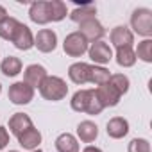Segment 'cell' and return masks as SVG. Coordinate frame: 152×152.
Instances as JSON below:
<instances>
[{"label": "cell", "instance_id": "cell-32", "mask_svg": "<svg viewBox=\"0 0 152 152\" xmlns=\"http://www.w3.org/2000/svg\"><path fill=\"white\" fill-rule=\"evenodd\" d=\"M31 152H41V148H36V150H31Z\"/></svg>", "mask_w": 152, "mask_h": 152}, {"label": "cell", "instance_id": "cell-27", "mask_svg": "<svg viewBox=\"0 0 152 152\" xmlns=\"http://www.w3.org/2000/svg\"><path fill=\"white\" fill-rule=\"evenodd\" d=\"M134 54L136 59L140 57L145 63H152V39H143L141 43H138V50Z\"/></svg>", "mask_w": 152, "mask_h": 152}, {"label": "cell", "instance_id": "cell-30", "mask_svg": "<svg viewBox=\"0 0 152 152\" xmlns=\"http://www.w3.org/2000/svg\"><path fill=\"white\" fill-rule=\"evenodd\" d=\"M83 152H102V150H100L99 147H91V145H90V147H86Z\"/></svg>", "mask_w": 152, "mask_h": 152}, {"label": "cell", "instance_id": "cell-25", "mask_svg": "<svg viewBox=\"0 0 152 152\" xmlns=\"http://www.w3.org/2000/svg\"><path fill=\"white\" fill-rule=\"evenodd\" d=\"M107 83H109L120 95H124V93L129 91V77H127V75H124V73H113Z\"/></svg>", "mask_w": 152, "mask_h": 152}, {"label": "cell", "instance_id": "cell-17", "mask_svg": "<svg viewBox=\"0 0 152 152\" xmlns=\"http://www.w3.org/2000/svg\"><path fill=\"white\" fill-rule=\"evenodd\" d=\"M77 136H79L81 141H84V143L95 141L97 136H99V127H97V124H93L91 120L81 122V124L77 125Z\"/></svg>", "mask_w": 152, "mask_h": 152}, {"label": "cell", "instance_id": "cell-6", "mask_svg": "<svg viewBox=\"0 0 152 152\" xmlns=\"http://www.w3.org/2000/svg\"><path fill=\"white\" fill-rule=\"evenodd\" d=\"M79 34H83L84 38H86V41L90 43H95V41H100L102 39V36L106 34V31H104V27H102V23L97 20V18H90V20H86V22H81L79 23V31H77Z\"/></svg>", "mask_w": 152, "mask_h": 152}, {"label": "cell", "instance_id": "cell-11", "mask_svg": "<svg viewBox=\"0 0 152 152\" xmlns=\"http://www.w3.org/2000/svg\"><path fill=\"white\" fill-rule=\"evenodd\" d=\"M45 77H47L45 66H41V64H29L25 68V73H23V83L29 84L34 90V88L41 86V83L45 81Z\"/></svg>", "mask_w": 152, "mask_h": 152}, {"label": "cell", "instance_id": "cell-34", "mask_svg": "<svg viewBox=\"0 0 152 152\" xmlns=\"http://www.w3.org/2000/svg\"><path fill=\"white\" fill-rule=\"evenodd\" d=\"M9 152H18V150H9Z\"/></svg>", "mask_w": 152, "mask_h": 152}, {"label": "cell", "instance_id": "cell-24", "mask_svg": "<svg viewBox=\"0 0 152 152\" xmlns=\"http://www.w3.org/2000/svg\"><path fill=\"white\" fill-rule=\"evenodd\" d=\"M48 6H50V22H61L68 15L66 4L61 0H48Z\"/></svg>", "mask_w": 152, "mask_h": 152}, {"label": "cell", "instance_id": "cell-14", "mask_svg": "<svg viewBox=\"0 0 152 152\" xmlns=\"http://www.w3.org/2000/svg\"><path fill=\"white\" fill-rule=\"evenodd\" d=\"M29 18L34 23H39V25L48 23L50 22V6H48V2H34V4H31Z\"/></svg>", "mask_w": 152, "mask_h": 152}, {"label": "cell", "instance_id": "cell-19", "mask_svg": "<svg viewBox=\"0 0 152 152\" xmlns=\"http://www.w3.org/2000/svg\"><path fill=\"white\" fill-rule=\"evenodd\" d=\"M18 141H20V145H22L23 148H27V150H36V148H39V143H41V132L32 127V129L25 131V132L18 138Z\"/></svg>", "mask_w": 152, "mask_h": 152}, {"label": "cell", "instance_id": "cell-28", "mask_svg": "<svg viewBox=\"0 0 152 152\" xmlns=\"http://www.w3.org/2000/svg\"><path fill=\"white\" fill-rule=\"evenodd\" d=\"M129 152H150V143L145 138H134L129 143Z\"/></svg>", "mask_w": 152, "mask_h": 152}, {"label": "cell", "instance_id": "cell-31", "mask_svg": "<svg viewBox=\"0 0 152 152\" xmlns=\"http://www.w3.org/2000/svg\"><path fill=\"white\" fill-rule=\"evenodd\" d=\"M6 16H7V11H6V7H4V6H0V22H2Z\"/></svg>", "mask_w": 152, "mask_h": 152}, {"label": "cell", "instance_id": "cell-26", "mask_svg": "<svg viewBox=\"0 0 152 152\" xmlns=\"http://www.w3.org/2000/svg\"><path fill=\"white\" fill-rule=\"evenodd\" d=\"M109 77H111V73H109L107 68H104V66H97V64L93 66V64H91V83H93V84L100 86V84L107 83Z\"/></svg>", "mask_w": 152, "mask_h": 152}, {"label": "cell", "instance_id": "cell-10", "mask_svg": "<svg viewBox=\"0 0 152 152\" xmlns=\"http://www.w3.org/2000/svg\"><path fill=\"white\" fill-rule=\"evenodd\" d=\"M11 43H13L18 50H29V48L34 47V36H32L31 29L20 22L18 29L15 31V34H13V38H11Z\"/></svg>", "mask_w": 152, "mask_h": 152}, {"label": "cell", "instance_id": "cell-12", "mask_svg": "<svg viewBox=\"0 0 152 152\" xmlns=\"http://www.w3.org/2000/svg\"><path fill=\"white\" fill-rule=\"evenodd\" d=\"M88 52H90L91 61H95V63H99V64H106V63H109V61L113 59V52H111L109 45L104 43V41H95V43H91V47H88Z\"/></svg>", "mask_w": 152, "mask_h": 152}, {"label": "cell", "instance_id": "cell-33", "mask_svg": "<svg viewBox=\"0 0 152 152\" xmlns=\"http://www.w3.org/2000/svg\"><path fill=\"white\" fill-rule=\"evenodd\" d=\"M0 93H2V84H0Z\"/></svg>", "mask_w": 152, "mask_h": 152}, {"label": "cell", "instance_id": "cell-21", "mask_svg": "<svg viewBox=\"0 0 152 152\" xmlns=\"http://www.w3.org/2000/svg\"><path fill=\"white\" fill-rule=\"evenodd\" d=\"M0 70L6 77H16L22 72V61L15 56H7L2 63H0Z\"/></svg>", "mask_w": 152, "mask_h": 152}, {"label": "cell", "instance_id": "cell-9", "mask_svg": "<svg viewBox=\"0 0 152 152\" xmlns=\"http://www.w3.org/2000/svg\"><path fill=\"white\" fill-rule=\"evenodd\" d=\"M68 77L75 84L91 83V64H88V63H73L68 68Z\"/></svg>", "mask_w": 152, "mask_h": 152}, {"label": "cell", "instance_id": "cell-7", "mask_svg": "<svg viewBox=\"0 0 152 152\" xmlns=\"http://www.w3.org/2000/svg\"><path fill=\"white\" fill-rule=\"evenodd\" d=\"M34 47L39 52H45V54L54 52L56 47H57V34L52 29H41L34 38Z\"/></svg>", "mask_w": 152, "mask_h": 152}, {"label": "cell", "instance_id": "cell-1", "mask_svg": "<svg viewBox=\"0 0 152 152\" xmlns=\"http://www.w3.org/2000/svg\"><path fill=\"white\" fill-rule=\"evenodd\" d=\"M72 109L77 113H88V115H100L102 106L95 95V90H79L72 97Z\"/></svg>", "mask_w": 152, "mask_h": 152}, {"label": "cell", "instance_id": "cell-4", "mask_svg": "<svg viewBox=\"0 0 152 152\" xmlns=\"http://www.w3.org/2000/svg\"><path fill=\"white\" fill-rule=\"evenodd\" d=\"M63 48L64 52L70 56V57H81L86 50H88V41L83 34L79 32H72L64 38V43H63Z\"/></svg>", "mask_w": 152, "mask_h": 152}, {"label": "cell", "instance_id": "cell-13", "mask_svg": "<svg viewBox=\"0 0 152 152\" xmlns=\"http://www.w3.org/2000/svg\"><path fill=\"white\" fill-rule=\"evenodd\" d=\"M34 125H32V120L29 118V115H25V113H15L11 118H9V129H11V132L16 136V138H20L25 131H29V129H32Z\"/></svg>", "mask_w": 152, "mask_h": 152}, {"label": "cell", "instance_id": "cell-2", "mask_svg": "<svg viewBox=\"0 0 152 152\" xmlns=\"http://www.w3.org/2000/svg\"><path fill=\"white\" fill-rule=\"evenodd\" d=\"M39 93L43 99L50 100V102H57L63 100L68 93V86L61 77H56V75H47L45 81L39 86Z\"/></svg>", "mask_w": 152, "mask_h": 152}, {"label": "cell", "instance_id": "cell-15", "mask_svg": "<svg viewBox=\"0 0 152 152\" xmlns=\"http://www.w3.org/2000/svg\"><path fill=\"white\" fill-rule=\"evenodd\" d=\"M134 36L132 32L125 27V25H118L111 31V43L116 48H125V47H132Z\"/></svg>", "mask_w": 152, "mask_h": 152}, {"label": "cell", "instance_id": "cell-8", "mask_svg": "<svg viewBox=\"0 0 152 152\" xmlns=\"http://www.w3.org/2000/svg\"><path fill=\"white\" fill-rule=\"evenodd\" d=\"M95 95H97V99H99V102H100L102 107H113V106H116L120 102V97H122L109 83L100 84L95 90Z\"/></svg>", "mask_w": 152, "mask_h": 152}, {"label": "cell", "instance_id": "cell-20", "mask_svg": "<svg viewBox=\"0 0 152 152\" xmlns=\"http://www.w3.org/2000/svg\"><path fill=\"white\" fill-rule=\"evenodd\" d=\"M97 15V7L93 4H83L81 7H75L70 15V18L75 22V23H81V22H86L90 18H95Z\"/></svg>", "mask_w": 152, "mask_h": 152}, {"label": "cell", "instance_id": "cell-29", "mask_svg": "<svg viewBox=\"0 0 152 152\" xmlns=\"http://www.w3.org/2000/svg\"><path fill=\"white\" fill-rule=\"evenodd\" d=\"M7 143H9V132H7V129H6V127L0 125V150L6 148V147H7Z\"/></svg>", "mask_w": 152, "mask_h": 152}, {"label": "cell", "instance_id": "cell-5", "mask_svg": "<svg viewBox=\"0 0 152 152\" xmlns=\"http://www.w3.org/2000/svg\"><path fill=\"white\" fill-rule=\"evenodd\" d=\"M7 97L13 104L16 106H23V104H29L32 99H34V90L25 84L23 81L22 83H15L9 86V91H7Z\"/></svg>", "mask_w": 152, "mask_h": 152}, {"label": "cell", "instance_id": "cell-16", "mask_svg": "<svg viewBox=\"0 0 152 152\" xmlns=\"http://www.w3.org/2000/svg\"><path fill=\"white\" fill-rule=\"evenodd\" d=\"M107 136L113 138V140H120L124 136H127L129 132V122L122 116H115L107 122Z\"/></svg>", "mask_w": 152, "mask_h": 152}, {"label": "cell", "instance_id": "cell-23", "mask_svg": "<svg viewBox=\"0 0 152 152\" xmlns=\"http://www.w3.org/2000/svg\"><path fill=\"white\" fill-rule=\"evenodd\" d=\"M116 63L124 68H129L136 63V54L132 50V47H125V48H116Z\"/></svg>", "mask_w": 152, "mask_h": 152}, {"label": "cell", "instance_id": "cell-18", "mask_svg": "<svg viewBox=\"0 0 152 152\" xmlns=\"http://www.w3.org/2000/svg\"><path fill=\"white\" fill-rule=\"evenodd\" d=\"M56 148H57V152H79V143L73 134L63 132L56 140Z\"/></svg>", "mask_w": 152, "mask_h": 152}, {"label": "cell", "instance_id": "cell-3", "mask_svg": "<svg viewBox=\"0 0 152 152\" xmlns=\"http://www.w3.org/2000/svg\"><path fill=\"white\" fill-rule=\"evenodd\" d=\"M131 27L134 29V32L148 39L152 36V11L147 7L136 9L131 15Z\"/></svg>", "mask_w": 152, "mask_h": 152}, {"label": "cell", "instance_id": "cell-22", "mask_svg": "<svg viewBox=\"0 0 152 152\" xmlns=\"http://www.w3.org/2000/svg\"><path fill=\"white\" fill-rule=\"evenodd\" d=\"M18 25H20V22H18L16 18L6 16L2 22H0V38H4V39L11 41V38H13L15 31L18 29Z\"/></svg>", "mask_w": 152, "mask_h": 152}]
</instances>
